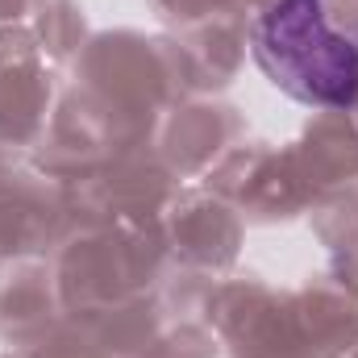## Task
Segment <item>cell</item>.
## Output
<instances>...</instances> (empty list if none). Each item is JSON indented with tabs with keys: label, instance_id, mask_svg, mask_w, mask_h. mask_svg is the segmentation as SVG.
Returning a JSON list of instances; mask_svg holds the SVG:
<instances>
[{
	"label": "cell",
	"instance_id": "obj_1",
	"mask_svg": "<svg viewBox=\"0 0 358 358\" xmlns=\"http://www.w3.org/2000/svg\"><path fill=\"white\" fill-rule=\"evenodd\" d=\"M263 63L275 84L304 100L350 104L358 92V50L325 25L321 0H275L263 21Z\"/></svg>",
	"mask_w": 358,
	"mask_h": 358
}]
</instances>
